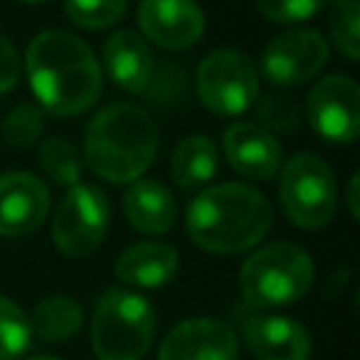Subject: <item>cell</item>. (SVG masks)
Here are the masks:
<instances>
[{"label":"cell","mask_w":360,"mask_h":360,"mask_svg":"<svg viewBox=\"0 0 360 360\" xmlns=\"http://www.w3.org/2000/svg\"><path fill=\"white\" fill-rule=\"evenodd\" d=\"M50 210V193L37 175L13 170L0 175V237L35 232Z\"/></svg>","instance_id":"13"},{"label":"cell","mask_w":360,"mask_h":360,"mask_svg":"<svg viewBox=\"0 0 360 360\" xmlns=\"http://www.w3.org/2000/svg\"><path fill=\"white\" fill-rule=\"evenodd\" d=\"M279 198L296 227L319 230L335 212V178L319 155L299 153L281 168Z\"/></svg>","instance_id":"6"},{"label":"cell","mask_w":360,"mask_h":360,"mask_svg":"<svg viewBox=\"0 0 360 360\" xmlns=\"http://www.w3.org/2000/svg\"><path fill=\"white\" fill-rule=\"evenodd\" d=\"M18 3H30V6H35V3H42V0H18Z\"/></svg>","instance_id":"32"},{"label":"cell","mask_w":360,"mask_h":360,"mask_svg":"<svg viewBox=\"0 0 360 360\" xmlns=\"http://www.w3.org/2000/svg\"><path fill=\"white\" fill-rule=\"evenodd\" d=\"M242 333L257 360H309L311 355L309 330L286 316H247Z\"/></svg>","instance_id":"14"},{"label":"cell","mask_w":360,"mask_h":360,"mask_svg":"<svg viewBox=\"0 0 360 360\" xmlns=\"http://www.w3.org/2000/svg\"><path fill=\"white\" fill-rule=\"evenodd\" d=\"M200 104L217 116L245 114L259 96L257 67L240 50H215L200 62L195 75Z\"/></svg>","instance_id":"7"},{"label":"cell","mask_w":360,"mask_h":360,"mask_svg":"<svg viewBox=\"0 0 360 360\" xmlns=\"http://www.w3.org/2000/svg\"><path fill=\"white\" fill-rule=\"evenodd\" d=\"M45 131V114L35 104H18L6 119V141L13 146H30Z\"/></svg>","instance_id":"26"},{"label":"cell","mask_w":360,"mask_h":360,"mask_svg":"<svg viewBox=\"0 0 360 360\" xmlns=\"http://www.w3.org/2000/svg\"><path fill=\"white\" fill-rule=\"evenodd\" d=\"M82 306L72 296H50L40 301L32 311L30 330H35L42 340H67L79 330L82 326Z\"/></svg>","instance_id":"20"},{"label":"cell","mask_w":360,"mask_h":360,"mask_svg":"<svg viewBox=\"0 0 360 360\" xmlns=\"http://www.w3.org/2000/svg\"><path fill=\"white\" fill-rule=\"evenodd\" d=\"M25 65L37 101L52 116L82 114L101 94L99 60L72 32H40L27 47Z\"/></svg>","instance_id":"1"},{"label":"cell","mask_w":360,"mask_h":360,"mask_svg":"<svg viewBox=\"0 0 360 360\" xmlns=\"http://www.w3.org/2000/svg\"><path fill=\"white\" fill-rule=\"evenodd\" d=\"M257 114H259V121H262V129L264 131H294L301 121V109L291 96L286 94H264L257 104Z\"/></svg>","instance_id":"25"},{"label":"cell","mask_w":360,"mask_h":360,"mask_svg":"<svg viewBox=\"0 0 360 360\" xmlns=\"http://www.w3.org/2000/svg\"><path fill=\"white\" fill-rule=\"evenodd\" d=\"M126 220L143 235H163L178 220V202L158 180H136L124 195Z\"/></svg>","instance_id":"18"},{"label":"cell","mask_w":360,"mask_h":360,"mask_svg":"<svg viewBox=\"0 0 360 360\" xmlns=\"http://www.w3.org/2000/svg\"><path fill=\"white\" fill-rule=\"evenodd\" d=\"M65 13L84 30H104L124 18L126 0H65Z\"/></svg>","instance_id":"23"},{"label":"cell","mask_w":360,"mask_h":360,"mask_svg":"<svg viewBox=\"0 0 360 360\" xmlns=\"http://www.w3.org/2000/svg\"><path fill=\"white\" fill-rule=\"evenodd\" d=\"M30 321L20 306L0 296V360H18L30 345Z\"/></svg>","instance_id":"22"},{"label":"cell","mask_w":360,"mask_h":360,"mask_svg":"<svg viewBox=\"0 0 360 360\" xmlns=\"http://www.w3.org/2000/svg\"><path fill=\"white\" fill-rule=\"evenodd\" d=\"M330 0H257L262 15L271 22H301L319 15Z\"/></svg>","instance_id":"27"},{"label":"cell","mask_w":360,"mask_h":360,"mask_svg":"<svg viewBox=\"0 0 360 360\" xmlns=\"http://www.w3.org/2000/svg\"><path fill=\"white\" fill-rule=\"evenodd\" d=\"M40 165L50 180H55L57 186H77L82 175V160L79 153L70 141L60 139V136H50L45 143L40 146Z\"/></svg>","instance_id":"21"},{"label":"cell","mask_w":360,"mask_h":360,"mask_svg":"<svg viewBox=\"0 0 360 360\" xmlns=\"http://www.w3.org/2000/svg\"><path fill=\"white\" fill-rule=\"evenodd\" d=\"M314 284V262L309 252L291 242L262 247L247 257L240 271V286L247 306L279 309L309 294Z\"/></svg>","instance_id":"4"},{"label":"cell","mask_w":360,"mask_h":360,"mask_svg":"<svg viewBox=\"0 0 360 360\" xmlns=\"http://www.w3.org/2000/svg\"><path fill=\"white\" fill-rule=\"evenodd\" d=\"M104 70L121 89L139 94L153 77V52L141 35L119 30L104 42Z\"/></svg>","instance_id":"16"},{"label":"cell","mask_w":360,"mask_h":360,"mask_svg":"<svg viewBox=\"0 0 360 360\" xmlns=\"http://www.w3.org/2000/svg\"><path fill=\"white\" fill-rule=\"evenodd\" d=\"M148 96L153 101H175L186 91V70L175 65H163L158 72L153 70V77L148 82Z\"/></svg>","instance_id":"28"},{"label":"cell","mask_w":360,"mask_h":360,"mask_svg":"<svg viewBox=\"0 0 360 360\" xmlns=\"http://www.w3.org/2000/svg\"><path fill=\"white\" fill-rule=\"evenodd\" d=\"M314 131L330 143H353L360 131V89L350 77H323L306 99Z\"/></svg>","instance_id":"9"},{"label":"cell","mask_w":360,"mask_h":360,"mask_svg":"<svg viewBox=\"0 0 360 360\" xmlns=\"http://www.w3.org/2000/svg\"><path fill=\"white\" fill-rule=\"evenodd\" d=\"M360 6L358 0H333V13H330V35L333 42L350 62L360 57Z\"/></svg>","instance_id":"24"},{"label":"cell","mask_w":360,"mask_h":360,"mask_svg":"<svg viewBox=\"0 0 360 360\" xmlns=\"http://www.w3.org/2000/svg\"><path fill=\"white\" fill-rule=\"evenodd\" d=\"M158 150V129L143 109L111 104L86 126L84 160L89 170L114 186L136 183Z\"/></svg>","instance_id":"3"},{"label":"cell","mask_w":360,"mask_h":360,"mask_svg":"<svg viewBox=\"0 0 360 360\" xmlns=\"http://www.w3.org/2000/svg\"><path fill=\"white\" fill-rule=\"evenodd\" d=\"M136 20L143 35L165 50L193 47L205 32V13L195 0H141Z\"/></svg>","instance_id":"11"},{"label":"cell","mask_w":360,"mask_h":360,"mask_svg":"<svg viewBox=\"0 0 360 360\" xmlns=\"http://www.w3.org/2000/svg\"><path fill=\"white\" fill-rule=\"evenodd\" d=\"M155 335V311L129 289L101 294L91 323V345L99 360H141Z\"/></svg>","instance_id":"5"},{"label":"cell","mask_w":360,"mask_h":360,"mask_svg":"<svg viewBox=\"0 0 360 360\" xmlns=\"http://www.w3.org/2000/svg\"><path fill=\"white\" fill-rule=\"evenodd\" d=\"M178 252L163 242H139L119 255L114 274L139 289H158L178 274Z\"/></svg>","instance_id":"17"},{"label":"cell","mask_w":360,"mask_h":360,"mask_svg":"<svg viewBox=\"0 0 360 360\" xmlns=\"http://www.w3.org/2000/svg\"><path fill=\"white\" fill-rule=\"evenodd\" d=\"M328 62V42L316 30L276 35L262 55V72L271 84L296 86L316 77Z\"/></svg>","instance_id":"10"},{"label":"cell","mask_w":360,"mask_h":360,"mask_svg":"<svg viewBox=\"0 0 360 360\" xmlns=\"http://www.w3.org/2000/svg\"><path fill=\"white\" fill-rule=\"evenodd\" d=\"M348 210L358 220V175H353L348 183Z\"/></svg>","instance_id":"30"},{"label":"cell","mask_w":360,"mask_h":360,"mask_svg":"<svg viewBox=\"0 0 360 360\" xmlns=\"http://www.w3.org/2000/svg\"><path fill=\"white\" fill-rule=\"evenodd\" d=\"M109 227V200L94 186L77 183L62 198L52 222V240L67 257H86L101 245Z\"/></svg>","instance_id":"8"},{"label":"cell","mask_w":360,"mask_h":360,"mask_svg":"<svg viewBox=\"0 0 360 360\" xmlns=\"http://www.w3.org/2000/svg\"><path fill=\"white\" fill-rule=\"evenodd\" d=\"M220 165L217 148L207 136H188L178 143L170 160L173 183L183 191H198L210 183Z\"/></svg>","instance_id":"19"},{"label":"cell","mask_w":360,"mask_h":360,"mask_svg":"<svg viewBox=\"0 0 360 360\" xmlns=\"http://www.w3.org/2000/svg\"><path fill=\"white\" fill-rule=\"evenodd\" d=\"M274 220L271 205L259 191L242 183L202 191L188 207V235L212 255H237L266 237Z\"/></svg>","instance_id":"2"},{"label":"cell","mask_w":360,"mask_h":360,"mask_svg":"<svg viewBox=\"0 0 360 360\" xmlns=\"http://www.w3.org/2000/svg\"><path fill=\"white\" fill-rule=\"evenodd\" d=\"M27 360H60V358H50V355H35V358H27Z\"/></svg>","instance_id":"31"},{"label":"cell","mask_w":360,"mask_h":360,"mask_svg":"<svg viewBox=\"0 0 360 360\" xmlns=\"http://www.w3.org/2000/svg\"><path fill=\"white\" fill-rule=\"evenodd\" d=\"M237 335L220 319H188L163 338L158 360H237Z\"/></svg>","instance_id":"12"},{"label":"cell","mask_w":360,"mask_h":360,"mask_svg":"<svg viewBox=\"0 0 360 360\" xmlns=\"http://www.w3.org/2000/svg\"><path fill=\"white\" fill-rule=\"evenodd\" d=\"M22 75V62L18 57L15 47L11 45L6 35H0V96L8 94L18 86Z\"/></svg>","instance_id":"29"},{"label":"cell","mask_w":360,"mask_h":360,"mask_svg":"<svg viewBox=\"0 0 360 360\" xmlns=\"http://www.w3.org/2000/svg\"><path fill=\"white\" fill-rule=\"evenodd\" d=\"M225 155L240 175L269 180L281 168V146L269 131L257 124H235L222 136Z\"/></svg>","instance_id":"15"}]
</instances>
